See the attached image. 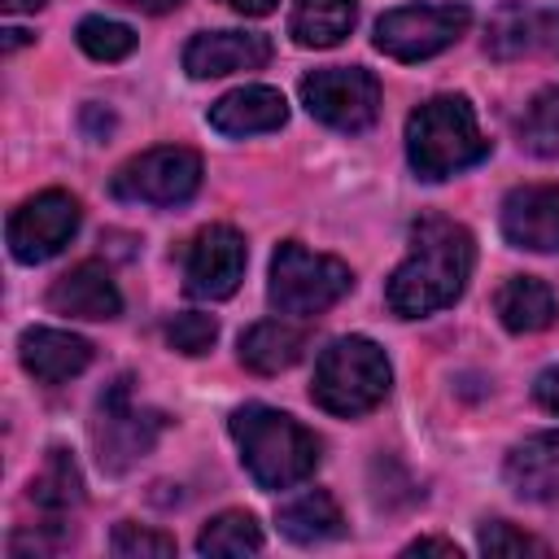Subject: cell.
Masks as SVG:
<instances>
[{"mask_svg":"<svg viewBox=\"0 0 559 559\" xmlns=\"http://www.w3.org/2000/svg\"><path fill=\"white\" fill-rule=\"evenodd\" d=\"M472 262H476V245L463 223L441 214L419 218L411 227V249L402 266L389 275V288H384L389 310L402 319H424L432 310L454 306L467 288Z\"/></svg>","mask_w":559,"mask_h":559,"instance_id":"cell-1","label":"cell"},{"mask_svg":"<svg viewBox=\"0 0 559 559\" xmlns=\"http://www.w3.org/2000/svg\"><path fill=\"white\" fill-rule=\"evenodd\" d=\"M227 428H231V437L240 445V463L258 480V489H293L319 467V437L284 411L240 406Z\"/></svg>","mask_w":559,"mask_h":559,"instance_id":"cell-2","label":"cell"},{"mask_svg":"<svg viewBox=\"0 0 559 559\" xmlns=\"http://www.w3.org/2000/svg\"><path fill=\"white\" fill-rule=\"evenodd\" d=\"M406 157L419 179H450L489 157V140L463 96H432L406 118Z\"/></svg>","mask_w":559,"mask_h":559,"instance_id":"cell-3","label":"cell"},{"mask_svg":"<svg viewBox=\"0 0 559 559\" xmlns=\"http://www.w3.org/2000/svg\"><path fill=\"white\" fill-rule=\"evenodd\" d=\"M389 384H393V367H389L384 349L367 336H341L319 354L310 397L328 415L354 419V415L376 411L389 397Z\"/></svg>","mask_w":559,"mask_h":559,"instance_id":"cell-4","label":"cell"},{"mask_svg":"<svg viewBox=\"0 0 559 559\" xmlns=\"http://www.w3.org/2000/svg\"><path fill=\"white\" fill-rule=\"evenodd\" d=\"M354 288V275L341 258L332 253H314L301 240H284L271 258V284L266 297L280 314L293 319H310L323 314L328 306H336L345 293Z\"/></svg>","mask_w":559,"mask_h":559,"instance_id":"cell-5","label":"cell"},{"mask_svg":"<svg viewBox=\"0 0 559 559\" xmlns=\"http://www.w3.org/2000/svg\"><path fill=\"white\" fill-rule=\"evenodd\" d=\"M472 22L463 0L450 4H402L376 22V48L393 61H428L445 52Z\"/></svg>","mask_w":559,"mask_h":559,"instance_id":"cell-6","label":"cell"},{"mask_svg":"<svg viewBox=\"0 0 559 559\" xmlns=\"http://www.w3.org/2000/svg\"><path fill=\"white\" fill-rule=\"evenodd\" d=\"M201 188V157L183 144H162L118 166L109 192L135 205H183Z\"/></svg>","mask_w":559,"mask_h":559,"instance_id":"cell-7","label":"cell"},{"mask_svg":"<svg viewBox=\"0 0 559 559\" xmlns=\"http://www.w3.org/2000/svg\"><path fill=\"white\" fill-rule=\"evenodd\" d=\"M301 105L332 131H367L380 114V83L362 66H328L301 79Z\"/></svg>","mask_w":559,"mask_h":559,"instance_id":"cell-8","label":"cell"},{"mask_svg":"<svg viewBox=\"0 0 559 559\" xmlns=\"http://www.w3.org/2000/svg\"><path fill=\"white\" fill-rule=\"evenodd\" d=\"M162 432V415L157 411H140L131 402V380H114L100 402H96V424H92V441L100 454L105 472H127L135 459H144L153 450Z\"/></svg>","mask_w":559,"mask_h":559,"instance_id":"cell-9","label":"cell"},{"mask_svg":"<svg viewBox=\"0 0 559 559\" xmlns=\"http://www.w3.org/2000/svg\"><path fill=\"white\" fill-rule=\"evenodd\" d=\"M79 218H83L79 201L70 192H61V188H48V192H39V197H31V201H22L13 210V218H9V253L17 262H26V266L48 262L70 245V236L79 231Z\"/></svg>","mask_w":559,"mask_h":559,"instance_id":"cell-10","label":"cell"},{"mask_svg":"<svg viewBox=\"0 0 559 559\" xmlns=\"http://www.w3.org/2000/svg\"><path fill=\"white\" fill-rule=\"evenodd\" d=\"M245 262H249V249H245V236L236 227H227V223L201 227L192 249H188V262H183L188 297H197V301L231 297L245 280Z\"/></svg>","mask_w":559,"mask_h":559,"instance_id":"cell-11","label":"cell"},{"mask_svg":"<svg viewBox=\"0 0 559 559\" xmlns=\"http://www.w3.org/2000/svg\"><path fill=\"white\" fill-rule=\"evenodd\" d=\"M502 236L528 253H559V183H524L502 201Z\"/></svg>","mask_w":559,"mask_h":559,"instance_id":"cell-12","label":"cell"},{"mask_svg":"<svg viewBox=\"0 0 559 559\" xmlns=\"http://www.w3.org/2000/svg\"><path fill=\"white\" fill-rule=\"evenodd\" d=\"M271 61V39L258 31H201L183 48V70L192 79H218L236 70H262Z\"/></svg>","mask_w":559,"mask_h":559,"instance_id":"cell-13","label":"cell"},{"mask_svg":"<svg viewBox=\"0 0 559 559\" xmlns=\"http://www.w3.org/2000/svg\"><path fill=\"white\" fill-rule=\"evenodd\" d=\"M48 306L66 319H87V323H100V319H118L122 310V293L114 284V275L100 266V262H79L70 266L52 288H48Z\"/></svg>","mask_w":559,"mask_h":559,"instance_id":"cell-14","label":"cell"},{"mask_svg":"<svg viewBox=\"0 0 559 559\" xmlns=\"http://www.w3.org/2000/svg\"><path fill=\"white\" fill-rule=\"evenodd\" d=\"M288 122V100L284 92L275 87H262V83H249V87H236L227 96H218L210 105V127L218 135H262V131H275Z\"/></svg>","mask_w":559,"mask_h":559,"instance_id":"cell-15","label":"cell"},{"mask_svg":"<svg viewBox=\"0 0 559 559\" xmlns=\"http://www.w3.org/2000/svg\"><path fill=\"white\" fill-rule=\"evenodd\" d=\"M17 354L39 384H66L92 362V345L61 328H26L17 341Z\"/></svg>","mask_w":559,"mask_h":559,"instance_id":"cell-16","label":"cell"},{"mask_svg":"<svg viewBox=\"0 0 559 559\" xmlns=\"http://www.w3.org/2000/svg\"><path fill=\"white\" fill-rule=\"evenodd\" d=\"M507 485L528 502H559V432H537L507 454Z\"/></svg>","mask_w":559,"mask_h":559,"instance_id":"cell-17","label":"cell"},{"mask_svg":"<svg viewBox=\"0 0 559 559\" xmlns=\"http://www.w3.org/2000/svg\"><path fill=\"white\" fill-rule=\"evenodd\" d=\"M493 310H498V319H502L507 332L528 336V332H546L555 323L559 301H555L550 284H542L537 275H511L493 293Z\"/></svg>","mask_w":559,"mask_h":559,"instance_id":"cell-18","label":"cell"},{"mask_svg":"<svg viewBox=\"0 0 559 559\" xmlns=\"http://www.w3.org/2000/svg\"><path fill=\"white\" fill-rule=\"evenodd\" d=\"M79 502H83L79 467H74V459L61 445H52L48 459H44V467H39V476L31 480V507L44 515V528H57V524L70 520V511Z\"/></svg>","mask_w":559,"mask_h":559,"instance_id":"cell-19","label":"cell"},{"mask_svg":"<svg viewBox=\"0 0 559 559\" xmlns=\"http://www.w3.org/2000/svg\"><path fill=\"white\" fill-rule=\"evenodd\" d=\"M301 354H306V332L284 319H262L240 336V362L258 376L288 371Z\"/></svg>","mask_w":559,"mask_h":559,"instance_id":"cell-20","label":"cell"},{"mask_svg":"<svg viewBox=\"0 0 559 559\" xmlns=\"http://www.w3.org/2000/svg\"><path fill=\"white\" fill-rule=\"evenodd\" d=\"M280 533L297 546H319V542H332L345 533V515H341L332 493L310 489V493H297L293 502L280 507Z\"/></svg>","mask_w":559,"mask_h":559,"instance_id":"cell-21","label":"cell"},{"mask_svg":"<svg viewBox=\"0 0 559 559\" xmlns=\"http://www.w3.org/2000/svg\"><path fill=\"white\" fill-rule=\"evenodd\" d=\"M358 17V0H297L288 17V35L301 48H336Z\"/></svg>","mask_w":559,"mask_h":559,"instance_id":"cell-22","label":"cell"},{"mask_svg":"<svg viewBox=\"0 0 559 559\" xmlns=\"http://www.w3.org/2000/svg\"><path fill=\"white\" fill-rule=\"evenodd\" d=\"M485 48L498 61H511V57H524V52L542 48V13L524 9V4L498 9L493 22H489V35H485Z\"/></svg>","mask_w":559,"mask_h":559,"instance_id":"cell-23","label":"cell"},{"mask_svg":"<svg viewBox=\"0 0 559 559\" xmlns=\"http://www.w3.org/2000/svg\"><path fill=\"white\" fill-rule=\"evenodd\" d=\"M197 550L201 555H253V550H262V528L249 511H223V515L205 520Z\"/></svg>","mask_w":559,"mask_h":559,"instance_id":"cell-24","label":"cell"},{"mask_svg":"<svg viewBox=\"0 0 559 559\" xmlns=\"http://www.w3.org/2000/svg\"><path fill=\"white\" fill-rule=\"evenodd\" d=\"M515 135L537 157H555L559 153V87H546L524 105V118H520Z\"/></svg>","mask_w":559,"mask_h":559,"instance_id":"cell-25","label":"cell"},{"mask_svg":"<svg viewBox=\"0 0 559 559\" xmlns=\"http://www.w3.org/2000/svg\"><path fill=\"white\" fill-rule=\"evenodd\" d=\"M74 39L96 61H122L135 48V31L122 26V22H109V17H83L79 31H74Z\"/></svg>","mask_w":559,"mask_h":559,"instance_id":"cell-26","label":"cell"},{"mask_svg":"<svg viewBox=\"0 0 559 559\" xmlns=\"http://www.w3.org/2000/svg\"><path fill=\"white\" fill-rule=\"evenodd\" d=\"M166 341H170V349L197 358V354H205V349L218 341V323H214V314L188 310V314H175V319L166 323Z\"/></svg>","mask_w":559,"mask_h":559,"instance_id":"cell-27","label":"cell"},{"mask_svg":"<svg viewBox=\"0 0 559 559\" xmlns=\"http://www.w3.org/2000/svg\"><path fill=\"white\" fill-rule=\"evenodd\" d=\"M109 550L118 559H144V555L162 559V555H175V537L153 533V528H140V524H118L114 537H109Z\"/></svg>","mask_w":559,"mask_h":559,"instance_id":"cell-28","label":"cell"},{"mask_svg":"<svg viewBox=\"0 0 559 559\" xmlns=\"http://www.w3.org/2000/svg\"><path fill=\"white\" fill-rule=\"evenodd\" d=\"M480 550L493 555V559L498 555H550L546 542H537V537H528V533H520V528H511L502 520H493V524L480 528Z\"/></svg>","mask_w":559,"mask_h":559,"instance_id":"cell-29","label":"cell"},{"mask_svg":"<svg viewBox=\"0 0 559 559\" xmlns=\"http://www.w3.org/2000/svg\"><path fill=\"white\" fill-rule=\"evenodd\" d=\"M533 397H537V406H542V411L559 415V367H546V371L537 376V384H533Z\"/></svg>","mask_w":559,"mask_h":559,"instance_id":"cell-30","label":"cell"},{"mask_svg":"<svg viewBox=\"0 0 559 559\" xmlns=\"http://www.w3.org/2000/svg\"><path fill=\"white\" fill-rule=\"evenodd\" d=\"M406 555H450V559H459V546L445 542V537H415L406 546Z\"/></svg>","mask_w":559,"mask_h":559,"instance_id":"cell-31","label":"cell"},{"mask_svg":"<svg viewBox=\"0 0 559 559\" xmlns=\"http://www.w3.org/2000/svg\"><path fill=\"white\" fill-rule=\"evenodd\" d=\"M227 9H236V13H245V17H266L280 0H223Z\"/></svg>","mask_w":559,"mask_h":559,"instance_id":"cell-32","label":"cell"},{"mask_svg":"<svg viewBox=\"0 0 559 559\" xmlns=\"http://www.w3.org/2000/svg\"><path fill=\"white\" fill-rule=\"evenodd\" d=\"M542 48L559 52V13H542Z\"/></svg>","mask_w":559,"mask_h":559,"instance_id":"cell-33","label":"cell"},{"mask_svg":"<svg viewBox=\"0 0 559 559\" xmlns=\"http://www.w3.org/2000/svg\"><path fill=\"white\" fill-rule=\"evenodd\" d=\"M118 4H127V9H140V13H170V9H179L183 0H118Z\"/></svg>","mask_w":559,"mask_h":559,"instance_id":"cell-34","label":"cell"},{"mask_svg":"<svg viewBox=\"0 0 559 559\" xmlns=\"http://www.w3.org/2000/svg\"><path fill=\"white\" fill-rule=\"evenodd\" d=\"M48 0H0V9L4 13H35V9H44Z\"/></svg>","mask_w":559,"mask_h":559,"instance_id":"cell-35","label":"cell"},{"mask_svg":"<svg viewBox=\"0 0 559 559\" xmlns=\"http://www.w3.org/2000/svg\"><path fill=\"white\" fill-rule=\"evenodd\" d=\"M31 35L26 31H4V52H13V48H22Z\"/></svg>","mask_w":559,"mask_h":559,"instance_id":"cell-36","label":"cell"}]
</instances>
